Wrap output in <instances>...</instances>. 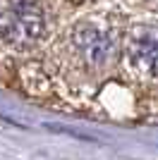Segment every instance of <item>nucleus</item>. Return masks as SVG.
Segmentation results:
<instances>
[{
    "label": "nucleus",
    "instance_id": "nucleus-1",
    "mask_svg": "<svg viewBox=\"0 0 158 160\" xmlns=\"http://www.w3.org/2000/svg\"><path fill=\"white\" fill-rule=\"evenodd\" d=\"M46 17L39 0H10L0 10V41L12 48L34 46L43 36Z\"/></svg>",
    "mask_w": 158,
    "mask_h": 160
},
{
    "label": "nucleus",
    "instance_id": "nucleus-2",
    "mask_svg": "<svg viewBox=\"0 0 158 160\" xmlns=\"http://www.w3.org/2000/svg\"><path fill=\"white\" fill-rule=\"evenodd\" d=\"M72 41L77 53L84 58L89 65H105L110 60L113 50H115V41L103 27L98 24H91V22H84L79 24L72 31Z\"/></svg>",
    "mask_w": 158,
    "mask_h": 160
},
{
    "label": "nucleus",
    "instance_id": "nucleus-3",
    "mask_svg": "<svg viewBox=\"0 0 158 160\" xmlns=\"http://www.w3.org/2000/svg\"><path fill=\"white\" fill-rule=\"evenodd\" d=\"M127 58L141 74L158 77V27L141 24L129 31Z\"/></svg>",
    "mask_w": 158,
    "mask_h": 160
}]
</instances>
